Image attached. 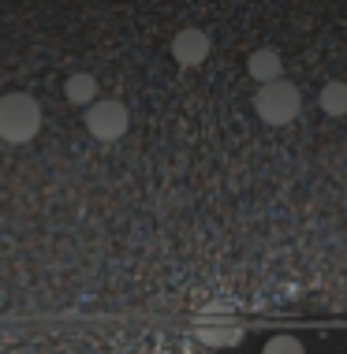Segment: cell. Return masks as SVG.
<instances>
[{
    "label": "cell",
    "instance_id": "obj_3",
    "mask_svg": "<svg viewBox=\"0 0 347 354\" xmlns=\"http://www.w3.org/2000/svg\"><path fill=\"white\" fill-rule=\"evenodd\" d=\"M127 104L116 101V97H105V101H94L90 109H86V131H90L98 142H116L127 131Z\"/></svg>",
    "mask_w": 347,
    "mask_h": 354
},
{
    "label": "cell",
    "instance_id": "obj_5",
    "mask_svg": "<svg viewBox=\"0 0 347 354\" xmlns=\"http://www.w3.org/2000/svg\"><path fill=\"white\" fill-rule=\"evenodd\" d=\"M247 71L258 86H269V82H276L284 75V60H281L276 49H254L250 60H247Z\"/></svg>",
    "mask_w": 347,
    "mask_h": 354
},
{
    "label": "cell",
    "instance_id": "obj_7",
    "mask_svg": "<svg viewBox=\"0 0 347 354\" xmlns=\"http://www.w3.org/2000/svg\"><path fill=\"white\" fill-rule=\"evenodd\" d=\"M317 104H321L329 116H347V82H340V79H336V82H325Z\"/></svg>",
    "mask_w": 347,
    "mask_h": 354
},
{
    "label": "cell",
    "instance_id": "obj_2",
    "mask_svg": "<svg viewBox=\"0 0 347 354\" xmlns=\"http://www.w3.org/2000/svg\"><path fill=\"white\" fill-rule=\"evenodd\" d=\"M254 109H258V116H262L265 123L281 127V123H292L299 116V109H303V93H299L295 82L276 79V82H269V86H258Z\"/></svg>",
    "mask_w": 347,
    "mask_h": 354
},
{
    "label": "cell",
    "instance_id": "obj_6",
    "mask_svg": "<svg viewBox=\"0 0 347 354\" xmlns=\"http://www.w3.org/2000/svg\"><path fill=\"white\" fill-rule=\"evenodd\" d=\"M64 97L71 104H94V97H98V79H94L90 71H75L67 75L64 82Z\"/></svg>",
    "mask_w": 347,
    "mask_h": 354
},
{
    "label": "cell",
    "instance_id": "obj_4",
    "mask_svg": "<svg viewBox=\"0 0 347 354\" xmlns=\"http://www.w3.org/2000/svg\"><path fill=\"white\" fill-rule=\"evenodd\" d=\"M172 56H176V64H183V68H198L209 56V37L198 26H187V30H179L172 37Z\"/></svg>",
    "mask_w": 347,
    "mask_h": 354
},
{
    "label": "cell",
    "instance_id": "obj_8",
    "mask_svg": "<svg viewBox=\"0 0 347 354\" xmlns=\"http://www.w3.org/2000/svg\"><path fill=\"white\" fill-rule=\"evenodd\" d=\"M262 354H306V347H303L295 336H273V339L262 347Z\"/></svg>",
    "mask_w": 347,
    "mask_h": 354
},
{
    "label": "cell",
    "instance_id": "obj_1",
    "mask_svg": "<svg viewBox=\"0 0 347 354\" xmlns=\"http://www.w3.org/2000/svg\"><path fill=\"white\" fill-rule=\"evenodd\" d=\"M42 131V109L30 93H4L0 97V138L19 146Z\"/></svg>",
    "mask_w": 347,
    "mask_h": 354
}]
</instances>
